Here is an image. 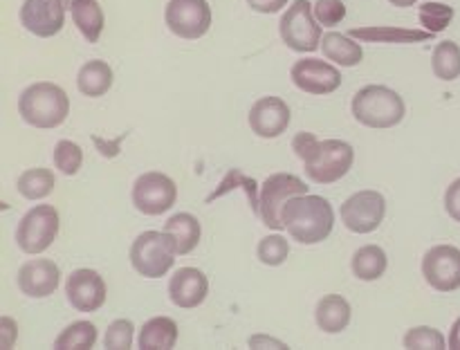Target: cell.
I'll return each mask as SVG.
<instances>
[{"instance_id": "1", "label": "cell", "mask_w": 460, "mask_h": 350, "mask_svg": "<svg viewBox=\"0 0 460 350\" xmlns=\"http://www.w3.org/2000/svg\"><path fill=\"white\" fill-rule=\"evenodd\" d=\"M292 148L304 162L305 175L317 184L340 182L355 162V151L341 139H317L313 133H299L292 139Z\"/></svg>"}, {"instance_id": "2", "label": "cell", "mask_w": 460, "mask_h": 350, "mask_svg": "<svg viewBox=\"0 0 460 350\" xmlns=\"http://www.w3.org/2000/svg\"><path fill=\"white\" fill-rule=\"evenodd\" d=\"M281 218L288 233L301 245H317L331 236L335 227L332 205L322 196H295L283 205Z\"/></svg>"}, {"instance_id": "3", "label": "cell", "mask_w": 460, "mask_h": 350, "mask_svg": "<svg viewBox=\"0 0 460 350\" xmlns=\"http://www.w3.org/2000/svg\"><path fill=\"white\" fill-rule=\"evenodd\" d=\"M18 112L22 121L34 128H57L70 115V99L61 85L39 81L22 90L18 99Z\"/></svg>"}, {"instance_id": "4", "label": "cell", "mask_w": 460, "mask_h": 350, "mask_svg": "<svg viewBox=\"0 0 460 350\" xmlns=\"http://www.w3.org/2000/svg\"><path fill=\"white\" fill-rule=\"evenodd\" d=\"M353 117L368 128H394L407 115L404 99L386 85H367L353 97Z\"/></svg>"}, {"instance_id": "5", "label": "cell", "mask_w": 460, "mask_h": 350, "mask_svg": "<svg viewBox=\"0 0 460 350\" xmlns=\"http://www.w3.org/2000/svg\"><path fill=\"white\" fill-rule=\"evenodd\" d=\"M175 256H178V249H175L173 238L166 232L139 233L130 247V265L144 278L164 276L173 267Z\"/></svg>"}, {"instance_id": "6", "label": "cell", "mask_w": 460, "mask_h": 350, "mask_svg": "<svg viewBox=\"0 0 460 350\" xmlns=\"http://www.w3.org/2000/svg\"><path fill=\"white\" fill-rule=\"evenodd\" d=\"M283 43L295 52H314L322 48V22L314 16L313 3L295 0L279 22Z\"/></svg>"}, {"instance_id": "7", "label": "cell", "mask_w": 460, "mask_h": 350, "mask_svg": "<svg viewBox=\"0 0 460 350\" xmlns=\"http://www.w3.org/2000/svg\"><path fill=\"white\" fill-rule=\"evenodd\" d=\"M58 211L52 205H36L16 227V242L25 254H43L58 236Z\"/></svg>"}, {"instance_id": "8", "label": "cell", "mask_w": 460, "mask_h": 350, "mask_svg": "<svg viewBox=\"0 0 460 350\" xmlns=\"http://www.w3.org/2000/svg\"><path fill=\"white\" fill-rule=\"evenodd\" d=\"M308 193V187L301 178L292 173H274L261 187V211L259 218L263 220L265 227L274 229V232H281L286 229V223L281 218L283 205H286L290 197L304 196Z\"/></svg>"}, {"instance_id": "9", "label": "cell", "mask_w": 460, "mask_h": 350, "mask_svg": "<svg viewBox=\"0 0 460 350\" xmlns=\"http://www.w3.org/2000/svg\"><path fill=\"white\" fill-rule=\"evenodd\" d=\"M178 200V187L164 173H144L133 184V205L144 215H162Z\"/></svg>"}, {"instance_id": "10", "label": "cell", "mask_w": 460, "mask_h": 350, "mask_svg": "<svg viewBox=\"0 0 460 350\" xmlns=\"http://www.w3.org/2000/svg\"><path fill=\"white\" fill-rule=\"evenodd\" d=\"M164 21L180 39H202L211 27V7L207 0H169Z\"/></svg>"}, {"instance_id": "11", "label": "cell", "mask_w": 460, "mask_h": 350, "mask_svg": "<svg viewBox=\"0 0 460 350\" xmlns=\"http://www.w3.org/2000/svg\"><path fill=\"white\" fill-rule=\"evenodd\" d=\"M341 223L353 233H371L386 215V200L377 191H358L341 205Z\"/></svg>"}, {"instance_id": "12", "label": "cell", "mask_w": 460, "mask_h": 350, "mask_svg": "<svg viewBox=\"0 0 460 350\" xmlns=\"http://www.w3.org/2000/svg\"><path fill=\"white\" fill-rule=\"evenodd\" d=\"M422 276L434 290L454 292L460 287V249L454 245H436L422 258Z\"/></svg>"}, {"instance_id": "13", "label": "cell", "mask_w": 460, "mask_h": 350, "mask_svg": "<svg viewBox=\"0 0 460 350\" xmlns=\"http://www.w3.org/2000/svg\"><path fill=\"white\" fill-rule=\"evenodd\" d=\"M66 294L67 303L76 310V312H97L103 303H106V283L103 276L94 269L81 267L67 276L66 281Z\"/></svg>"}, {"instance_id": "14", "label": "cell", "mask_w": 460, "mask_h": 350, "mask_svg": "<svg viewBox=\"0 0 460 350\" xmlns=\"http://www.w3.org/2000/svg\"><path fill=\"white\" fill-rule=\"evenodd\" d=\"M66 3L63 0H25L21 7V25L39 39H52L63 30Z\"/></svg>"}, {"instance_id": "15", "label": "cell", "mask_w": 460, "mask_h": 350, "mask_svg": "<svg viewBox=\"0 0 460 350\" xmlns=\"http://www.w3.org/2000/svg\"><path fill=\"white\" fill-rule=\"evenodd\" d=\"M290 79L301 92L331 94L341 85V72L322 58H301L292 66Z\"/></svg>"}, {"instance_id": "16", "label": "cell", "mask_w": 460, "mask_h": 350, "mask_svg": "<svg viewBox=\"0 0 460 350\" xmlns=\"http://www.w3.org/2000/svg\"><path fill=\"white\" fill-rule=\"evenodd\" d=\"M292 112L281 97H261L247 117L252 133L263 139H274L286 133Z\"/></svg>"}, {"instance_id": "17", "label": "cell", "mask_w": 460, "mask_h": 350, "mask_svg": "<svg viewBox=\"0 0 460 350\" xmlns=\"http://www.w3.org/2000/svg\"><path fill=\"white\" fill-rule=\"evenodd\" d=\"M18 290L30 299H45V296L54 294L61 283V269L54 260L36 258L22 265L18 269Z\"/></svg>"}, {"instance_id": "18", "label": "cell", "mask_w": 460, "mask_h": 350, "mask_svg": "<svg viewBox=\"0 0 460 350\" xmlns=\"http://www.w3.org/2000/svg\"><path fill=\"white\" fill-rule=\"evenodd\" d=\"M209 294V281L198 267H180L169 281V296L182 310L198 308Z\"/></svg>"}, {"instance_id": "19", "label": "cell", "mask_w": 460, "mask_h": 350, "mask_svg": "<svg viewBox=\"0 0 460 350\" xmlns=\"http://www.w3.org/2000/svg\"><path fill=\"white\" fill-rule=\"evenodd\" d=\"M349 36L362 40V43H425L431 40L436 34L427 30H407V27H391V25H368V27H353Z\"/></svg>"}, {"instance_id": "20", "label": "cell", "mask_w": 460, "mask_h": 350, "mask_svg": "<svg viewBox=\"0 0 460 350\" xmlns=\"http://www.w3.org/2000/svg\"><path fill=\"white\" fill-rule=\"evenodd\" d=\"M66 9L72 13L76 30L81 31L88 43H97L102 36L106 18H103V9L99 7V0H63Z\"/></svg>"}, {"instance_id": "21", "label": "cell", "mask_w": 460, "mask_h": 350, "mask_svg": "<svg viewBox=\"0 0 460 350\" xmlns=\"http://www.w3.org/2000/svg\"><path fill=\"white\" fill-rule=\"evenodd\" d=\"M314 319L317 326L328 335H337V332L346 330L350 323V303L341 294H328L323 296L314 310Z\"/></svg>"}, {"instance_id": "22", "label": "cell", "mask_w": 460, "mask_h": 350, "mask_svg": "<svg viewBox=\"0 0 460 350\" xmlns=\"http://www.w3.org/2000/svg\"><path fill=\"white\" fill-rule=\"evenodd\" d=\"M322 49L328 61H335L341 67H355L364 58V49L358 43V39L349 34H337V31L323 34Z\"/></svg>"}, {"instance_id": "23", "label": "cell", "mask_w": 460, "mask_h": 350, "mask_svg": "<svg viewBox=\"0 0 460 350\" xmlns=\"http://www.w3.org/2000/svg\"><path fill=\"white\" fill-rule=\"evenodd\" d=\"M139 348L171 350L178 344V323L171 317H153L139 330Z\"/></svg>"}, {"instance_id": "24", "label": "cell", "mask_w": 460, "mask_h": 350, "mask_svg": "<svg viewBox=\"0 0 460 350\" xmlns=\"http://www.w3.org/2000/svg\"><path fill=\"white\" fill-rule=\"evenodd\" d=\"M164 232L173 238L175 249H178L180 256L191 254L193 249L198 247L202 236V227L200 220L191 214H175L166 220Z\"/></svg>"}, {"instance_id": "25", "label": "cell", "mask_w": 460, "mask_h": 350, "mask_svg": "<svg viewBox=\"0 0 460 350\" xmlns=\"http://www.w3.org/2000/svg\"><path fill=\"white\" fill-rule=\"evenodd\" d=\"M112 81H115L112 67L102 58H94V61L81 66L79 74H76V88L85 97H102L112 88Z\"/></svg>"}, {"instance_id": "26", "label": "cell", "mask_w": 460, "mask_h": 350, "mask_svg": "<svg viewBox=\"0 0 460 350\" xmlns=\"http://www.w3.org/2000/svg\"><path fill=\"white\" fill-rule=\"evenodd\" d=\"M389 267L386 251L380 245L359 247L353 254V274L359 281H377Z\"/></svg>"}, {"instance_id": "27", "label": "cell", "mask_w": 460, "mask_h": 350, "mask_svg": "<svg viewBox=\"0 0 460 350\" xmlns=\"http://www.w3.org/2000/svg\"><path fill=\"white\" fill-rule=\"evenodd\" d=\"M57 187V178L49 169H27L18 178L16 188L22 197L27 200H43Z\"/></svg>"}, {"instance_id": "28", "label": "cell", "mask_w": 460, "mask_h": 350, "mask_svg": "<svg viewBox=\"0 0 460 350\" xmlns=\"http://www.w3.org/2000/svg\"><path fill=\"white\" fill-rule=\"evenodd\" d=\"M97 344V326L90 321H75L54 339L58 350H85Z\"/></svg>"}, {"instance_id": "29", "label": "cell", "mask_w": 460, "mask_h": 350, "mask_svg": "<svg viewBox=\"0 0 460 350\" xmlns=\"http://www.w3.org/2000/svg\"><path fill=\"white\" fill-rule=\"evenodd\" d=\"M434 74L443 81H454L460 76V48L454 40H443L436 45L434 57H431Z\"/></svg>"}, {"instance_id": "30", "label": "cell", "mask_w": 460, "mask_h": 350, "mask_svg": "<svg viewBox=\"0 0 460 350\" xmlns=\"http://www.w3.org/2000/svg\"><path fill=\"white\" fill-rule=\"evenodd\" d=\"M234 187H243V188H245L247 200H250L252 211H254V214L259 215V211H261V191H259V187H256L254 179L247 178V175L243 173L241 169H229L227 175H225V179H223V182H220V187L216 188V191L211 193L209 197H207V202L216 200V197H223L225 193L232 191Z\"/></svg>"}, {"instance_id": "31", "label": "cell", "mask_w": 460, "mask_h": 350, "mask_svg": "<svg viewBox=\"0 0 460 350\" xmlns=\"http://www.w3.org/2000/svg\"><path fill=\"white\" fill-rule=\"evenodd\" d=\"M418 18H420V25L425 27L431 34H440L449 27V22L454 21V7L445 3H425L420 4V12H418Z\"/></svg>"}, {"instance_id": "32", "label": "cell", "mask_w": 460, "mask_h": 350, "mask_svg": "<svg viewBox=\"0 0 460 350\" xmlns=\"http://www.w3.org/2000/svg\"><path fill=\"white\" fill-rule=\"evenodd\" d=\"M52 160L54 166H57L63 175H76L81 164H84V151H81L79 144L70 142V139H61V142L54 146Z\"/></svg>"}, {"instance_id": "33", "label": "cell", "mask_w": 460, "mask_h": 350, "mask_svg": "<svg viewBox=\"0 0 460 350\" xmlns=\"http://www.w3.org/2000/svg\"><path fill=\"white\" fill-rule=\"evenodd\" d=\"M447 339L443 332L429 326H418L404 335V348H420V350H443Z\"/></svg>"}, {"instance_id": "34", "label": "cell", "mask_w": 460, "mask_h": 350, "mask_svg": "<svg viewBox=\"0 0 460 350\" xmlns=\"http://www.w3.org/2000/svg\"><path fill=\"white\" fill-rule=\"evenodd\" d=\"M259 260L263 265H270V267H279V265L286 263L288 254H290V242L283 236L274 233V236H265L263 241L259 242Z\"/></svg>"}, {"instance_id": "35", "label": "cell", "mask_w": 460, "mask_h": 350, "mask_svg": "<svg viewBox=\"0 0 460 350\" xmlns=\"http://www.w3.org/2000/svg\"><path fill=\"white\" fill-rule=\"evenodd\" d=\"M135 326L130 319H117L108 326L106 337H103V346L112 350H126L133 346Z\"/></svg>"}, {"instance_id": "36", "label": "cell", "mask_w": 460, "mask_h": 350, "mask_svg": "<svg viewBox=\"0 0 460 350\" xmlns=\"http://www.w3.org/2000/svg\"><path fill=\"white\" fill-rule=\"evenodd\" d=\"M313 9L323 27H335L346 18V4L341 0H317Z\"/></svg>"}, {"instance_id": "37", "label": "cell", "mask_w": 460, "mask_h": 350, "mask_svg": "<svg viewBox=\"0 0 460 350\" xmlns=\"http://www.w3.org/2000/svg\"><path fill=\"white\" fill-rule=\"evenodd\" d=\"M445 209L456 223H460V178L454 179L445 191Z\"/></svg>"}, {"instance_id": "38", "label": "cell", "mask_w": 460, "mask_h": 350, "mask_svg": "<svg viewBox=\"0 0 460 350\" xmlns=\"http://www.w3.org/2000/svg\"><path fill=\"white\" fill-rule=\"evenodd\" d=\"M18 337V326L13 319L9 317H3L0 319V348H12L13 341H16Z\"/></svg>"}, {"instance_id": "39", "label": "cell", "mask_w": 460, "mask_h": 350, "mask_svg": "<svg viewBox=\"0 0 460 350\" xmlns=\"http://www.w3.org/2000/svg\"><path fill=\"white\" fill-rule=\"evenodd\" d=\"M247 4L259 13H277L286 7L288 0H247Z\"/></svg>"}, {"instance_id": "40", "label": "cell", "mask_w": 460, "mask_h": 350, "mask_svg": "<svg viewBox=\"0 0 460 350\" xmlns=\"http://www.w3.org/2000/svg\"><path fill=\"white\" fill-rule=\"evenodd\" d=\"M250 346H252V348H261V346H274V348H288V346L283 344V341L272 339V337H263V335L252 337V339H250Z\"/></svg>"}, {"instance_id": "41", "label": "cell", "mask_w": 460, "mask_h": 350, "mask_svg": "<svg viewBox=\"0 0 460 350\" xmlns=\"http://www.w3.org/2000/svg\"><path fill=\"white\" fill-rule=\"evenodd\" d=\"M449 348L460 350V317L454 321L452 330H449Z\"/></svg>"}, {"instance_id": "42", "label": "cell", "mask_w": 460, "mask_h": 350, "mask_svg": "<svg viewBox=\"0 0 460 350\" xmlns=\"http://www.w3.org/2000/svg\"><path fill=\"white\" fill-rule=\"evenodd\" d=\"M389 3L395 4V7H413L418 0H389Z\"/></svg>"}]
</instances>
